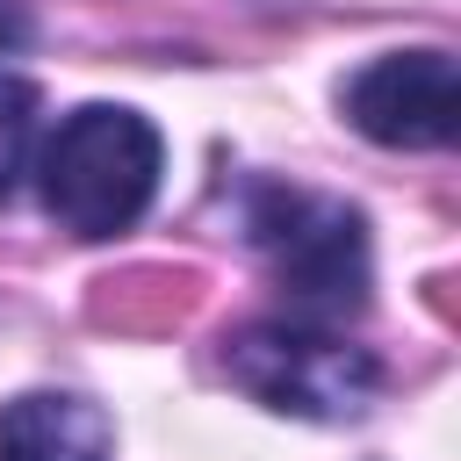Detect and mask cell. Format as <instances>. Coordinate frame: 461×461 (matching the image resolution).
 I'll use <instances>...</instances> for the list:
<instances>
[{"label": "cell", "mask_w": 461, "mask_h": 461, "mask_svg": "<svg viewBox=\"0 0 461 461\" xmlns=\"http://www.w3.org/2000/svg\"><path fill=\"white\" fill-rule=\"evenodd\" d=\"M158 130L137 108L115 101H86L58 122V137L36 158L43 180V209L58 216V230L72 238H115L130 230L151 194H158Z\"/></svg>", "instance_id": "cell-1"}, {"label": "cell", "mask_w": 461, "mask_h": 461, "mask_svg": "<svg viewBox=\"0 0 461 461\" xmlns=\"http://www.w3.org/2000/svg\"><path fill=\"white\" fill-rule=\"evenodd\" d=\"M245 230H252L259 259L274 267V281L295 310L346 317V310L367 303L375 259H367L360 209H346L331 194H310V187H252Z\"/></svg>", "instance_id": "cell-2"}, {"label": "cell", "mask_w": 461, "mask_h": 461, "mask_svg": "<svg viewBox=\"0 0 461 461\" xmlns=\"http://www.w3.org/2000/svg\"><path fill=\"white\" fill-rule=\"evenodd\" d=\"M223 375L281 411V418H317V425H346L375 403L382 389V367L367 346H346L331 331H310V324H245L223 339Z\"/></svg>", "instance_id": "cell-3"}, {"label": "cell", "mask_w": 461, "mask_h": 461, "mask_svg": "<svg viewBox=\"0 0 461 461\" xmlns=\"http://www.w3.org/2000/svg\"><path fill=\"white\" fill-rule=\"evenodd\" d=\"M346 115L389 151H439L461 130V79L447 50H389L346 79Z\"/></svg>", "instance_id": "cell-4"}, {"label": "cell", "mask_w": 461, "mask_h": 461, "mask_svg": "<svg viewBox=\"0 0 461 461\" xmlns=\"http://www.w3.org/2000/svg\"><path fill=\"white\" fill-rule=\"evenodd\" d=\"M0 461H115V432H108L101 403L29 389V396L0 403Z\"/></svg>", "instance_id": "cell-5"}, {"label": "cell", "mask_w": 461, "mask_h": 461, "mask_svg": "<svg viewBox=\"0 0 461 461\" xmlns=\"http://www.w3.org/2000/svg\"><path fill=\"white\" fill-rule=\"evenodd\" d=\"M29 137H36V86L0 72V202L14 194V180L29 166Z\"/></svg>", "instance_id": "cell-6"}, {"label": "cell", "mask_w": 461, "mask_h": 461, "mask_svg": "<svg viewBox=\"0 0 461 461\" xmlns=\"http://www.w3.org/2000/svg\"><path fill=\"white\" fill-rule=\"evenodd\" d=\"M14 43H29V7L0 0V50H14Z\"/></svg>", "instance_id": "cell-7"}]
</instances>
